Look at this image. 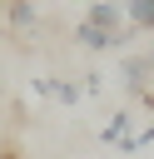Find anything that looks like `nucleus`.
Returning a JSON list of instances; mask_svg holds the SVG:
<instances>
[{"instance_id": "nucleus-1", "label": "nucleus", "mask_w": 154, "mask_h": 159, "mask_svg": "<svg viewBox=\"0 0 154 159\" xmlns=\"http://www.w3.org/2000/svg\"><path fill=\"white\" fill-rule=\"evenodd\" d=\"M84 25H94V30L114 35L119 45H124V40H134V30L124 25V5H119V0H89V10H84Z\"/></svg>"}, {"instance_id": "nucleus-2", "label": "nucleus", "mask_w": 154, "mask_h": 159, "mask_svg": "<svg viewBox=\"0 0 154 159\" xmlns=\"http://www.w3.org/2000/svg\"><path fill=\"white\" fill-rule=\"evenodd\" d=\"M119 75H124V89H129L144 109H154V89H149L154 70H149V60H144V55H124V60H119Z\"/></svg>"}, {"instance_id": "nucleus-3", "label": "nucleus", "mask_w": 154, "mask_h": 159, "mask_svg": "<svg viewBox=\"0 0 154 159\" xmlns=\"http://www.w3.org/2000/svg\"><path fill=\"white\" fill-rule=\"evenodd\" d=\"M134 124H139V119H134V109H114V114L99 124V144H114V149H119V144L134 134Z\"/></svg>"}, {"instance_id": "nucleus-4", "label": "nucleus", "mask_w": 154, "mask_h": 159, "mask_svg": "<svg viewBox=\"0 0 154 159\" xmlns=\"http://www.w3.org/2000/svg\"><path fill=\"white\" fill-rule=\"evenodd\" d=\"M75 45H79V50H94V55H99V50H119V40H114V35H104V30L84 25V20L75 25Z\"/></svg>"}, {"instance_id": "nucleus-5", "label": "nucleus", "mask_w": 154, "mask_h": 159, "mask_svg": "<svg viewBox=\"0 0 154 159\" xmlns=\"http://www.w3.org/2000/svg\"><path fill=\"white\" fill-rule=\"evenodd\" d=\"M124 25L139 35V30H149L154 35V0H124Z\"/></svg>"}, {"instance_id": "nucleus-6", "label": "nucleus", "mask_w": 154, "mask_h": 159, "mask_svg": "<svg viewBox=\"0 0 154 159\" xmlns=\"http://www.w3.org/2000/svg\"><path fill=\"white\" fill-rule=\"evenodd\" d=\"M40 89H45L50 99H60V104H79V99H84L75 80H40Z\"/></svg>"}, {"instance_id": "nucleus-7", "label": "nucleus", "mask_w": 154, "mask_h": 159, "mask_svg": "<svg viewBox=\"0 0 154 159\" xmlns=\"http://www.w3.org/2000/svg\"><path fill=\"white\" fill-rule=\"evenodd\" d=\"M5 20H10L15 30H35V20H40V15H35V5H30V0H10V5H5Z\"/></svg>"}, {"instance_id": "nucleus-8", "label": "nucleus", "mask_w": 154, "mask_h": 159, "mask_svg": "<svg viewBox=\"0 0 154 159\" xmlns=\"http://www.w3.org/2000/svg\"><path fill=\"white\" fill-rule=\"evenodd\" d=\"M144 60H149V70H154V40H149V50H144Z\"/></svg>"}, {"instance_id": "nucleus-9", "label": "nucleus", "mask_w": 154, "mask_h": 159, "mask_svg": "<svg viewBox=\"0 0 154 159\" xmlns=\"http://www.w3.org/2000/svg\"><path fill=\"white\" fill-rule=\"evenodd\" d=\"M0 159H20V154H0Z\"/></svg>"}]
</instances>
